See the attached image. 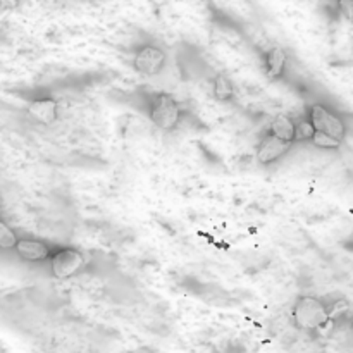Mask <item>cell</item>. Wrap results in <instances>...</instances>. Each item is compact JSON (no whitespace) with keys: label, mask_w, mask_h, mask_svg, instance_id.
Wrapping results in <instances>:
<instances>
[{"label":"cell","mask_w":353,"mask_h":353,"mask_svg":"<svg viewBox=\"0 0 353 353\" xmlns=\"http://www.w3.org/2000/svg\"><path fill=\"white\" fill-rule=\"evenodd\" d=\"M293 319L305 331H319L331 323L330 309L316 296H300L293 309Z\"/></svg>","instance_id":"6da1fadb"},{"label":"cell","mask_w":353,"mask_h":353,"mask_svg":"<svg viewBox=\"0 0 353 353\" xmlns=\"http://www.w3.org/2000/svg\"><path fill=\"white\" fill-rule=\"evenodd\" d=\"M150 121L162 131H172L181 121V107L168 93H154L148 105Z\"/></svg>","instance_id":"7a4b0ae2"},{"label":"cell","mask_w":353,"mask_h":353,"mask_svg":"<svg viewBox=\"0 0 353 353\" xmlns=\"http://www.w3.org/2000/svg\"><path fill=\"white\" fill-rule=\"evenodd\" d=\"M309 121L312 123L314 130L326 133L330 137L336 138V140L343 141L345 134H347V124L341 119L338 114L327 109L323 103H314L309 109Z\"/></svg>","instance_id":"3957f363"},{"label":"cell","mask_w":353,"mask_h":353,"mask_svg":"<svg viewBox=\"0 0 353 353\" xmlns=\"http://www.w3.org/2000/svg\"><path fill=\"white\" fill-rule=\"evenodd\" d=\"M50 271L57 279H68L78 274L86 265L85 255L76 248H59L50 254Z\"/></svg>","instance_id":"277c9868"},{"label":"cell","mask_w":353,"mask_h":353,"mask_svg":"<svg viewBox=\"0 0 353 353\" xmlns=\"http://www.w3.org/2000/svg\"><path fill=\"white\" fill-rule=\"evenodd\" d=\"M168 55L157 45H143L137 50L133 57L134 71L141 76H155L164 69Z\"/></svg>","instance_id":"5b68a950"},{"label":"cell","mask_w":353,"mask_h":353,"mask_svg":"<svg viewBox=\"0 0 353 353\" xmlns=\"http://www.w3.org/2000/svg\"><path fill=\"white\" fill-rule=\"evenodd\" d=\"M292 148V143L290 141H283L279 138H276L274 134L268 133L264 134V138L261 140L257 148V161L261 164L269 165L272 162L279 161L281 157H285L288 154V150Z\"/></svg>","instance_id":"8992f818"},{"label":"cell","mask_w":353,"mask_h":353,"mask_svg":"<svg viewBox=\"0 0 353 353\" xmlns=\"http://www.w3.org/2000/svg\"><path fill=\"white\" fill-rule=\"evenodd\" d=\"M14 250H16V254L26 262L47 261V259L50 257V254H52L50 247H48L45 241L33 240V238H24V240H17Z\"/></svg>","instance_id":"52a82bcc"},{"label":"cell","mask_w":353,"mask_h":353,"mask_svg":"<svg viewBox=\"0 0 353 353\" xmlns=\"http://www.w3.org/2000/svg\"><path fill=\"white\" fill-rule=\"evenodd\" d=\"M28 114L33 117L37 123L52 124L57 119V102L54 99H37L28 103Z\"/></svg>","instance_id":"ba28073f"},{"label":"cell","mask_w":353,"mask_h":353,"mask_svg":"<svg viewBox=\"0 0 353 353\" xmlns=\"http://www.w3.org/2000/svg\"><path fill=\"white\" fill-rule=\"evenodd\" d=\"M286 64H288V55H286V52L281 47H272L265 52L264 65L269 78H281L286 71Z\"/></svg>","instance_id":"9c48e42d"},{"label":"cell","mask_w":353,"mask_h":353,"mask_svg":"<svg viewBox=\"0 0 353 353\" xmlns=\"http://www.w3.org/2000/svg\"><path fill=\"white\" fill-rule=\"evenodd\" d=\"M269 133L274 134L276 138L283 141H295V121L288 116H276L269 124Z\"/></svg>","instance_id":"30bf717a"},{"label":"cell","mask_w":353,"mask_h":353,"mask_svg":"<svg viewBox=\"0 0 353 353\" xmlns=\"http://www.w3.org/2000/svg\"><path fill=\"white\" fill-rule=\"evenodd\" d=\"M233 85H231L230 79L226 76H216L214 79V95L221 102H228V100L233 99Z\"/></svg>","instance_id":"8fae6325"},{"label":"cell","mask_w":353,"mask_h":353,"mask_svg":"<svg viewBox=\"0 0 353 353\" xmlns=\"http://www.w3.org/2000/svg\"><path fill=\"white\" fill-rule=\"evenodd\" d=\"M17 243V236L10 226H7L3 221H0V248L2 250H12Z\"/></svg>","instance_id":"7c38bea8"},{"label":"cell","mask_w":353,"mask_h":353,"mask_svg":"<svg viewBox=\"0 0 353 353\" xmlns=\"http://www.w3.org/2000/svg\"><path fill=\"white\" fill-rule=\"evenodd\" d=\"M312 143L316 145L317 148H326V150H334V148L341 147V141L336 140V138L330 137L326 133H321V131H316L312 137Z\"/></svg>","instance_id":"4fadbf2b"},{"label":"cell","mask_w":353,"mask_h":353,"mask_svg":"<svg viewBox=\"0 0 353 353\" xmlns=\"http://www.w3.org/2000/svg\"><path fill=\"white\" fill-rule=\"evenodd\" d=\"M314 133H316V130H314L312 123H310L309 119H303V121H299V123H295V141L312 140Z\"/></svg>","instance_id":"5bb4252c"},{"label":"cell","mask_w":353,"mask_h":353,"mask_svg":"<svg viewBox=\"0 0 353 353\" xmlns=\"http://www.w3.org/2000/svg\"><path fill=\"white\" fill-rule=\"evenodd\" d=\"M336 7L345 19L353 21V0H336Z\"/></svg>","instance_id":"9a60e30c"},{"label":"cell","mask_w":353,"mask_h":353,"mask_svg":"<svg viewBox=\"0 0 353 353\" xmlns=\"http://www.w3.org/2000/svg\"><path fill=\"white\" fill-rule=\"evenodd\" d=\"M2 205H3V202H2V196H0V212H2Z\"/></svg>","instance_id":"2e32d148"},{"label":"cell","mask_w":353,"mask_h":353,"mask_svg":"<svg viewBox=\"0 0 353 353\" xmlns=\"http://www.w3.org/2000/svg\"><path fill=\"white\" fill-rule=\"evenodd\" d=\"M352 333H353V317H352Z\"/></svg>","instance_id":"e0dca14e"}]
</instances>
